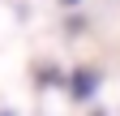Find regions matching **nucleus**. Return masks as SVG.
Segmentation results:
<instances>
[{
  "label": "nucleus",
  "instance_id": "obj_1",
  "mask_svg": "<svg viewBox=\"0 0 120 116\" xmlns=\"http://www.w3.org/2000/svg\"><path fill=\"white\" fill-rule=\"evenodd\" d=\"M90 90H94V73H90V69H82V73H73V95H77V99H86Z\"/></svg>",
  "mask_w": 120,
  "mask_h": 116
},
{
  "label": "nucleus",
  "instance_id": "obj_2",
  "mask_svg": "<svg viewBox=\"0 0 120 116\" xmlns=\"http://www.w3.org/2000/svg\"><path fill=\"white\" fill-rule=\"evenodd\" d=\"M4 116H9V112H4Z\"/></svg>",
  "mask_w": 120,
  "mask_h": 116
}]
</instances>
